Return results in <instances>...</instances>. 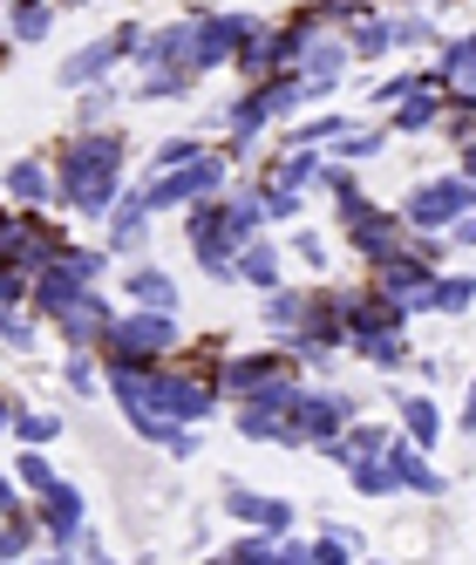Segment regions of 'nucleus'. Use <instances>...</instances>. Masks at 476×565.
I'll return each mask as SVG.
<instances>
[{
	"mask_svg": "<svg viewBox=\"0 0 476 565\" xmlns=\"http://www.w3.org/2000/svg\"><path fill=\"white\" fill-rule=\"evenodd\" d=\"M469 300H476V279H469V273H435L429 313H469Z\"/></svg>",
	"mask_w": 476,
	"mask_h": 565,
	"instance_id": "obj_26",
	"label": "nucleus"
},
{
	"mask_svg": "<svg viewBox=\"0 0 476 565\" xmlns=\"http://www.w3.org/2000/svg\"><path fill=\"white\" fill-rule=\"evenodd\" d=\"M0 184H8V198H14V205H48V198H55V178H48V164H34V157L8 164V178H0Z\"/></svg>",
	"mask_w": 476,
	"mask_h": 565,
	"instance_id": "obj_20",
	"label": "nucleus"
},
{
	"mask_svg": "<svg viewBox=\"0 0 476 565\" xmlns=\"http://www.w3.org/2000/svg\"><path fill=\"white\" fill-rule=\"evenodd\" d=\"M14 34L21 42H42L48 34V0H14Z\"/></svg>",
	"mask_w": 476,
	"mask_h": 565,
	"instance_id": "obj_30",
	"label": "nucleus"
},
{
	"mask_svg": "<svg viewBox=\"0 0 476 565\" xmlns=\"http://www.w3.org/2000/svg\"><path fill=\"white\" fill-rule=\"evenodd\" d=\"M191 157H205V150H197V143H164V150H156V171H177V164H191Z\"/></svg>",
	"mask_w": 476,
	"mask_h": 565,
	"instance_id": "obj_35",
	"label": "nucleus"
},
{
	"mask_svg": "<svg viewBox=\"0 0 476 565\" xmlns=\"http://www.w3.org/2000/svg\"><path fill=\"white\" fill-rule=\"evenodd\" d=\"M225 511L246 518V524H259V532H280V539H286V524H293V504L286 498H259V491H246V483H225Z\"/></svg>",
	"mask_w": 476,
	"mask_h": 565,
	"instance_id": "obj_14",
	"label": "nucleus"
},
{
	"mask_svg": "<svg viewBox=\"0 0 476 565\" xmlns=\"http://www.w3.org/2000/svg\"><path fill=\"white\" fill-rule=\"evenodd\" d=\"M435 124H443V89H415V96H402L388 109V130H402V137H422Z\"/></svg>",
	"mask_w": 476,
	"mask_h": 565,
	"instance_id": "obj_18",
	"label": "nucleus"
},
{
	"mask_svg": "<svg viewBox=\"0 0 476 565\" xmlns=\"http://www.w3.org/2000/svg\"><path fill=\"white\" fill-rule=\"evenodd\" d=\"M334 218H340V238H347V246L354 253H368L375 266L388 259V253H402L409 246V218L402 212H381V205H368V198L361 191H347V198H334Z\"/></svg>",
	"mask_w": 476,
	"mask_h": 565,
	"instance_id": "obj_2",
	"label": "nucleus"
},
{
	"mask_svg": "<svg viewBox=\"0 0 476 565\" xmlns=\"http://www.w3.org/2000/svg\"><path fill=\"white\" fill-rule=\"evenodd\" d=\"M164 348H177V320L171 313H130V320H109V334H102V354L109 361H164Z\"/></svg>",
	"mask_w": 476,
	"mask_h": 565,
	"instance_id": "obj_3",
	"label": "nucleus"
},
{
	"mask_svg": "<svg viewBox=\"0 0 476 565\" xmlns=\"http://www.w3.org/2000/svg\"><path fill=\"white\" fill-rule=\"evenodd\" d=\"M14 504H21V498H14V483H8V477H0V511H14Z\"/></svg>",
	"mask_w": 476,
	"mask_h": 565,
	"instance_id": "obj_42",
	"label": "nucleus"
},
{
	"mask_svg": "<svg viewBox=\"0 0 476 565\" xmlns=\"http://www.w3.org/2000/svg\"><path fill=\"white\" fill-rule=\"evenodd\" d=\"M347 42H334V34H313L306 42V55H300V75H306V96H321V89H334L340 83V68H347Z\"/></svg>",
	"mask_w": 476,
	"mask_h": 565,
	"instance_id": "obj_16",
	"label": "nucleus"
},
{
	"mask_svg": "<svg viewBox=\"0 0 476 565\" xmlns=\"http://www.w3.org/2000/svg\"><path fill=\"white\" fill-rule=\"evenodd\" d=\"M388 463H394V483L402 491H415V498H443V470L429 463V450L409 436V443H388Z\"/></svg>",
	"mask_w": 476,
	"mask_h": 565,
	"instance_id": "obj_13",
	"label": "nucleus"
},
{
	"mask_svg": "<svg viewBox=\"0 0 476 565\" xmlns=\"http://www.w3.org/2000/svg\"><path fill=\"white\" fill-rule=\"evenodd\" d=\"M212 388L197 382V375H171V369H156V382H150V402L143 409H156V416H171V423H205L212 416Z\"/></svg>",
	"mask_w": 476,
	"mask_h": 565,
	"instance_id": "obj_7",
	"label": "nucleus"
},
{
	"mask_svg": "<svg viewBox=\"0 0 476 565\" xmlns=\"http://www.w3.org/2000/svg\"><path fill=\"white\" fill-rule=\"evenodd\" d=\"M272 375H293V361L286 354H238V361H225V395L238 402V395H252Z\"/></svg>",
	"mask_w": 476,
	"mask_h": 565,
	"instance_id": "obj_17",
	"label": "nucleus"
},
{
	"mask_svg": "<svg viewBox=\"0 0 476 565\" xmlns=\"http://www.w3.org/2000/svg\"><path fill=\"white\" fill-rule=\"evenodd\" d=\"M14 470H21V483H28V491H48V483H55V463L42 457V443H28Z\"/></svg>",
	"mask_w": 476,
	"mask_h": 565,
	"instance_id": "obj_31",
	"label": "nucleus"
},
{
	"mask_svg": "<svg viewBox=\"0 0 476 565\" xmlns=\"http://www.w3.org/2000/svg\"><path fill=\"white\" fill-rule=\"evenodd\" d=\"M429 75H435V89H476V34L450 42V49H443V62H435Z\"/></svg>",
	"mask_w": 476,
	"mask_h": 565,
	"instance_id": "obj_21",
	"label": "nucleus"
},
{
	"mask_svg": "<svg viewBox=\"0 0 476 565\" xmlns=\"http://www.w3.org/2000/svg\"><path fill=\"white\" fill-rule=\"evenodd\" d=\"M0 334H8L14 348H28V341H34V328H28V320H21L14 307H0Z\"/></svg>",
	"mask_w": 476,
	"mask_h": 565,
	"instance_id": "obj_36",
	"label": "nucleus"
},
{
	"mask_svg": "<svg viewBox=\"0 0 476 565\" xmlns=\"http://www.w3.org/2000/svg\"><path fill=\"white\" fill-rule=\"evenodd\" d=\"M218 184H225L218 157H191V164H177V171H156V184L143 191V205L150 212H171V205H191V198H212Z\"/></svg>",
	"mask_w": 476,
	"mask_h": 565,
	"instance_id": "obj_6",
	"label": "nucleus"
},
{
	"mask_svg": "<svg viewBox=\"0 0 476 565\" xmlns=\"http://www.w3.org/2000/svg\"><path fill=\"white\" fill-rule=\"evenodd\" d=\"M259 34L252 14H197V68H218L225 55H238Z\"/></svg>",
	"mask_w": 476,
	"mask_h": 565,
	"instance_id": "obj_11",
	"label": "nucleus"
},
{
	"mask_svg": "<svg viewBox=\"0 0 476 565\" xmlns=\"http://www.w3.org/2000/svg\"><path fill=\"white\" fill-rule=\"evenodd\" d=\"M143 225H150L143 191H123V198H116V212H109V246H143Z\"/></svg>",
	"mask_w": 476,
	"mask_h": 565,
	"instance_id": "obj_22",
	"label": "nucleus"
},
{
	"mask_svg": "<svg viewBox=\"0 0 476 565\" xmlns=\"http://www.w3.org/2000/svg\"><path fill=\"white\" fill-rule=\"evenodd\" d=\"M394 416H402V429L422 443V450H435V443H443V409H435L429 395H394Z\"/></svg>",
	"mask_w": 476,
	"mask_h": 565,
	"instance_id": "obj_19",
	"label": "nucleus"
},
{
	"mask_svg": "<svg viewBox=\"0 0 476 565\" xmlns=\"http://www.w3.org/2000/svg\"><path fill=\"white\" fill-rule=\"evenodd\" d=\"M375 287L394 294V300H409V307H429V294H435V259H422V253L402 246V253H388V259H381Z\"/></svg>",
	"mask_w": 476,
	"mask_h": 565,
	"instance_id": "obj_9",
	"label": "nucleus"
},
{
	"mask_svg": "<svg viewBox=\"0 0 476 565\" xmlns=\"http://www.w3.org/2000/svg\"><path fill=\"white\" fill-rule=\"evenodd\" d=\"M293 253H300L306 266H327V246H321V238H313V232H293Z\"/></svg>",
	"mask_w": 476,
	"mask_h": 565,
	"instance_id": "obj_38",
	"label": "nucleus"
},
{
	"mask_svg": "<svg viewBox=\"0 0 476 565\" xmlns=\"http://www.w3.org/2000/svg\"><path fill=\"white\" fill-rule=\"evenodd\" d=\"M347 49L354 55H388L394 49V21H361V28L347 34Z\"/></svg>",
	"mask_w": 476,
	"mask_h": 565,
	"instance_id": "obj_29",
	"label": "nucleus"
},
{
	"mask_svg": "<svg viewBox=\"0 0 476 565\" xmlns=\"http://www.w3.org/2000/svg\"><path fill=\"white\" fill-rule=\"evenodd\" d=\"M347 443H354V457H381V450H388V443H394V436H388L381 423H361V429H354Z\"/></svg>",
	"mask_w": 476,
	"mask_h": 565,
	"instance_id": "obj_33",
	"label": "nucleus"
},
{
	"mask_svg": "<svg viewBox=\"0 0 476 565\" xmlns=\"http://www.w3.org/2000/svg\"><path fill=\"white\" fill-rule=\"evenodd\" d=\"M238 279H252V287H280V253H272V238H246Z\"/></svg>",
	"mask_w": 476,
	"mask_h": 565,
	"instance_id": "obj_25",
	"label": "nucleus"
},
{
	"mask_svg": "<svg viewBox=\"0 0 476 565\" xmlns=\"http://www.w3.org/2000/svg\"><path fill=\"white\" fill-rule=\"evenodd\" d=\"M450 246H476V212H463V218L450 225Z\"/></svg>",
	"mask_w": 476,
	"mask_h": 565,
	"instance_id": "obj_39",
	"label": "nucleus"
},
{
	"mask_svg": "<svg viewBox=\"0 0 476 565\" xmlns=\"http://www.w3.org/2000/svg\"><path fill=\"white\" fill-rule=\"evenodd\" d=\"M137 49H143V34H137V28H116V34H102V42H89L83 55H68V62H62V89H89L102 68H116V62H123V55H137Z\"/></svg>",
	"mask_w": 476,
	"mask_h": 565,
	"instance_id": "obj_8",
	"label": "nucleus"
},
{
	"mask_svg": "<svg viewBox=\"0 0 476 565\" xmlns=\"http://www.w3.org/2000/svg\"><path fill=\"white\" fill-rule=\"evenodd\" d=\"M463 178H469V184H476V137H469V143H463Z\"/></svg>",
	"mask_w": 476,
	"mask_h": 565,
	"instance_id": "obj_41",
	"label": "nucleus"
},
{
	"mask_svg": "<svg viewBox=\"0 0 476 565\" xmlns=\"http://www.w3.org/2000/svg\"><path fill=\"white\" fill-rule=\"evenodd\" d=\"M388 137L381 130H361V137H340V157H368V150H381Z\"/></svg>",
	"mask_w": 476,
	"mask_h": 565,
	"instance_id": "obj_37",
	"label": "nucleus"
},
{
	"mask_svg": "<svg viewBox=\"0 0 476 565\" xmlns=\"http://www.w3.org/2000/svg\"><path fill=\"white\" fill-rule=\"evenodd\" d=\"M463 212H476V184H469V178H435V184H415V191H409V205H402V218H409L415 232H450Z\"/></svg>",
	"mask_w": 476,
	"mask_h": 565,
	"instance_id": "obj_4",
	"label": "nucleus"
},
{
	"mask_svg": "<svg viewBox=\"0 0 476 565\" xmlns=\"http://www.w3.org/2000/svg\"><path fill=\"white\" fill-rule=\"evenodd\" d=\"M130 294H137V307H156V313H171V307H177V287H171V273H156V266L130 273Z\"/></svg>",
	"mask_w": 476,
	"mask_h": 565,
	"instance_id": "obj_27",
	"label": "nucleus"
},
{
	"mask_svg": "<svg viewBox=\"0 0 476 565\" xmlns=\"http://www.w3.org/2000/svg\"><path fill=\"white\" fill-rule=\"evenodd\" d=\"M55 198L75 212H116V198H123V130H83L62 143V171H55Z\"/></svg>",
	"mask_w": 476,
	"mask_h": 565,
	"instance_id": "obj_1",
	"label": "nucleus"
},
{
	"mask_svg": "<svg viewBox=\"0 0 476 565\" xmlns=\"http://www.w3.org/2000/svg\"><path fill=\"white\" fill-rule=\"evenodd\" d=\"M347 477H354V491H361V498H394V491H402V483H394L388 450H381V457H354V463H347Z\"/></svg>",
	"mask_w": 476,
	"mask_h": 565,
	"instance_id": "obj_23",
	"label": "nucleus"
},
{
	"mask_svg": "<svg viewBox=\"0 0 476 565\" xmlns=\"http://www.w3.org/2000/svg\"><path fill=\"white\" fill-rule=\"evenodd\" d=\"M42 532H48V545H83V491H75V483H48L42 491Z\"/></svg>",
	"mask_w": 476,
	"mask_h": 565,
	"instance_id": "obj_12",
	"label": "nucleus"
},
{
	"mask_svg": "<svg viewBox=\"0 0 476 565\" xmlns=\"http://www.w3.org/2000/svg\"><path fill=\"white\" fill-rule=\"evenodd\" d=\"M300 103H306V75H300V68H293V75H266L246 103H231L225 124H231L238 137H259L272 116H286V109H300Z\"/></svg>",
	"mask_w": 476,
	"mask_h": 565,
	"instance_id": "obj_5",
	"label": "nucleus"
},
{
	"mask_svg": "<svg viewBox=\"0 0 476 565\" xmlns=\"http://www.w3.org/2000/svg\"><path fill=\"white\" fill-rule=\"evenodd\" d=\"M62 429V416H34V409H14V436L21 443H48Z\"/></svg>",
	"mask_w": 476,
	"mask_h": 565,
	"instance_id": "obj_32",
	"label": "nucleus"
},
{
	"mask_svg": "<svg viewBox=\"0 0 476 565\" xmlns=\"http://www.w3.org/2000/svg\"><path fill=\"white\" fill-rule=\"evenodd\" d=\"M347 552H354V539H347V532H327V539H313V558H327V565H340Z\"/></svg>",
	"mask_w": 476,
	"mask_h": 565,
	"instance_id": "obj_34",
	"label": "nucleus"
},
{
	"mask_svg": "<svg viewBox=\"0 0 476 565\" xmlns=\"http://www.w3.org/2000/svg\"><path fill=\"white\" fill-rule=\"evenodd\" d=\"M354 354H368L375 369H409V341H402V328H381V334H354Z\"/></svg>",
	"mask_w": 476,
	"mask_h": 565,
	"instance_id": "obj_24",
	"label": "nucleus"
},
{
	"mask_svg": "<svg viewBox=\"0 0 476 565\" xmlns=\"http://www.w3.org/2000/svg\"><path fill=\"white\" fill-rule=\"evenodd\" d=\"M456 423H463V429L476 436V382H469V402H463V416H456Z\"/></svg>",
	"mask_w": 476,
	"mask_h": 565,
	"instance_id": "obj_40",
	"label": "nucleus"
},
{
	"mask_svg": "<svg viewBox=\"0 0 476 565\" xmlns=\"http://www.w3.org/2000/svg\"><path fill=\"white\" fill-rule=\"evenodd\" d=\"M109 320H116V313H109V300H102V294H83L75 307H62V313H55V328H62V341H68V348H89V341H102V334H109Z\"/></svg>",
	"mask_w": 476,
	"mask_h": 565,
	"instance_id": "obj_15",
	"label": "nucleus"
},
{
	"mask_svg": "<svg viewBox=\"0 0 476 565\" xmlns=\"http://www.w3.org/2000/svg\"><path fill=\"white\" fill-rule=\"evenodd\" d=\"M14 423V402H0V429H8Z\"/></svg>",
	"mask_w": 476,
	"mask_h": 565,
	"instance_id": "obj_43",
	"label": "nucleus"
},
{
	"mask_svg": "<svg viewBox=\"0 0 476 565\" xmlns=\"http://www.w3.org/2000/svg\"><path fill=\"white\" fill-rule=\"evenodd\" d=\"M300 320H306V300H300V294H286V287H272V300H266V328L300 334Z\"/></svg>",
	"mask_w": 476,
	"mask_h": 565,
	"instance_id": "obj_28",
	"label": "nucleus"
},
{
	"mask_svg": "<svg viewBox=\"0 0 476 565\" xmlns=\"http://www.w3.org/2000/svg\"><path fill=\"white\" fill-rule=\"evenodd\" d=\"M354 423V402L347 395H327V388H300V409H293V443H327Z\"/></svg>",
	"mask_w": 476,
	"mask_h": 565,
	"instance_id": "obj_10",
	"label": "nucleus"
}]
</instances>
